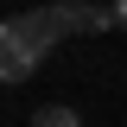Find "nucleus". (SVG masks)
Segmentation results:
<instances>
[{"instance_id":"f257e3e1","label":"nucleus","mask_w":127,"mask_h":127,"mask_svg":"<svg viewBox=\"0 0 127 127\" xmlns=\"http://www.w3.org/2000/svg\"><path fill=\"white\" fill-rule=\"evenodd\" d=\"M38 64H45V57L19 38V26H13V19H0V83H13V89H19Z\"/></svg>"},{"instance_id":"f03ea898","label":"nucleus","mask_w":127,"mask_h":127,"mask_svg":"<svg viewBox=\"0 0 127 127\" xmlns=\"http://www.w3.org/2000/svg\"><path fill=\"white\" fill-rule=\"evenodd\" d=\"M51 13H57L64 38H76V32H114V6H95V0H57Z\"/></svg>"},{"instance_id":"39448f33","label":"nucleus","mask_w":127,"mask_h":127,"mask_svg":"<svg viewBox=\"0 0 127 127\" xmlns=\"http://www.w3.org/2000/svg\"><path fill=\"white\" fill-rule=\"evenodd\" d=\"M114 26H121V32H127V0H114Z\"/></svg>"},{"instance_id":"20e7f679","label":"nucleus","mask_w":127,"mask_h":127,"mask_svg":"<svg viewBox=\"0 0 127 127\" xmlns=\"http://www.w3.org/2000/svg\"><path fill=\"white\" fill-rule=\"evenodd\" d=\"M32 127H83V114H76V108H64V102H45V108L32 114Z\"/></svg>"},{"instance_id":"7ed1b4c3","label":"nucleus","mask_w":127,"mask_h":127,"mask_svg":"<svg viewBox=\"0 0 127 127\" xmlns=\"http://www.w3.org/2000/svg\"><path fill=\"white\" fill-rule=\"evenodd\" d=\"M13 26H19V38H26L38 57H51L57 51V38H64V26H57V13L51 6H32V13H13Z\"/></svg>"}]
</instances>
